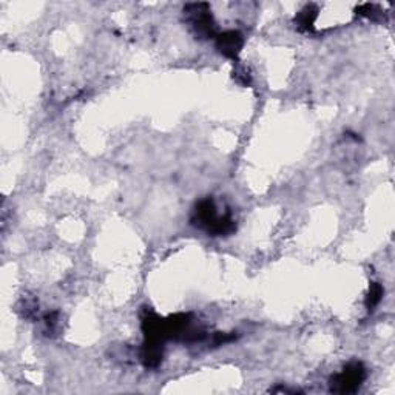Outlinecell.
I'll use <instances>...</instances> for the list:
<instances>
[{
	"mask_svg": "<svg viewBox=\"0 0 395 395\" xmlns=\"http://www.w3.org/2000/svg\"><path fill=\"white\" fill-rule=\"evenodd\" d=\"M193 224L204 227L208 234L213 236L229 235L235 230V222L230 215L220 216L216 212V206L212 198L199 201L195 208V216L192 220Z\"/></svg>",
	"mask_w": 395,
	"mask_h": 395,
	"instance_id": "1",
	"label": "cell"
},
{
	"mask_svg": "<svg viewBox=\"0 0 395 395\" xmlns=\"http://www.w3.org/2000/svg\"><path fill=\"white\" fill-rule=\"evenodd\" d=\"M184 13L199 37L206 39V37L215 36V22L207 3H189L184 8Z\"/></svg>",
	"mask_w": 395,
	"mask_h": 395,
	"instance_id": "2",
	"label": "cell"
},
{
	"mask_svg": "<svg viewBox=\"0 0 395 395\" xmlns=\"http://www.w3.org/2000/svg\"><path fill=\"white\" fill-rule=\"evenodd\" d=\"M364 377H366V371H364L363 364L350 363L340 372V374H337L331 380L332 391L338 394L354 392L359 389V386L363 383Z\"/></svg>",
	"mask_w": 395,
	"mask_h": 395,
	"instance_id": "3",
	"label": "cell"
},
{
	"mask_svg": "<svg viewBox=\"0 0 395 395\" xmlns=\"http://www.w3.org/2000/svg\"><path fill=\"white\" fill-rule=\"evenodd\" d=\"M244 45V37L240 31L230 29L216 36V48L220 50V53L226 57L235 59Z\"/></svg>",
	"mask_w": 395,
	"mask_h": 395,
	"instance_id": "4",
	"label": "cell"
},
{
	"mask_svg": "<svg viewBox=\"0 0 395 395\" xmlns=\"http://www.w3.org/2000/svg\"><path fill=\"white\" fill-rule=\"evenodd\" d=\"M162 345L159 341L145 340L143 350H141V360L147 368H156L162 360Z\"/></svg>",
	"mask_w": 395,
	"mask_h": 395,
	"instance_id": "5",
	"label": "cell"
},
{
	"mask_svg": "<svg viewBox=\"0 0 395 395\" xmlns=\"http://www.w3.org/2000/svg\"><path fill=\"white\" fill-rule=\"evenodd\" d=\"M318 17V8L314 5H308L304 10L298 13V16L295 17L296 25L303 31H314L315 20Z\"/></svg>",
	"mask_w": 395,
	"mask_h": 395,
	"instance_id": "6",
	"label": "cell"
},
{
	"mask_svg": "<svg viewBox=\"0 0 395 395\" xmlns=\"http://www.w3.org/2000/svg\"><path fill=\"white\" fill-rule=\"evenodd\" d=\"M382 298H383V287L380 286L378 282H372L368 298H366V308L369 310L374 309L375 306H378L380 301H382Z\"/></svg>",
	"mask_w": 395,
	"mask_h": 395,
	"instance_id": "7",
	"label": "cell"
}]
</instances>
